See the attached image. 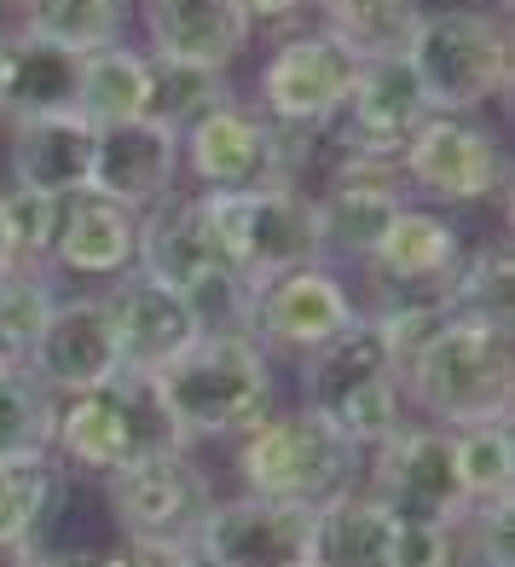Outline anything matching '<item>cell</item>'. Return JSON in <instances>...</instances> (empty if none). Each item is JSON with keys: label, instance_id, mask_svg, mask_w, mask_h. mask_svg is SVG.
Wrapping results in <instances>:
<instances>
[{"label": "cell", "instance_id": "cell-47", "mask_svg": "<svg viewBox=\"0 0 515 567\" xmlns=\"http://www.w3.org/2000/svg\"><path fill=\"white\" fill-rule=\"evenodd\" d=\"M296 567H313V561H296Z\"/></svg>", "mask_w": 515, "mask_h": 567}, {"label": "cell", "instance_id": "cell-7", "mask_svg": "<svg viewBox=\"0 0 515 567\" xmlns=\"http://www.w3.org/2000/svg\"><path fill=\"white\" fill-rule=\"evenodd\" d=\"M313 157H319L313 127L272 122L267 111L244 105L238 93L179 127V174H186L197 192L301 186V174L313 168Z\"/></svg>", "mask_w": 515, "mask_h": 567}, {"label": "cell", "instance_id": "cell-25", "mask_svg": "<svg viewBox=\"0 0 515 567\" xmlns=\"http://www.w3.org/2000/svg\"><path fill=\"white\" fill-rule=\"evenodd\" d=\"M394 527H400V515L389 504H377L365 486H342L325 504H313L307 561L313 567H389Z\"/></svg>", "mask_w": 515, "mask_h": 567}, {"label": "cell", "instance_id": "cell-13", "mask_svg": "<svg viewBox=\"0 0 515 567\" xmlns=\"http://www.w3.org/2000/svg\"><path fill=\"white\" fill-rule=\"evenodd\" d=\"M429 93L418 82V70L405 64V53L365 59L353 75V93L342 99V111L319 122V151L325 157H359V163H400L405 140L418 134V122L429 116Z\"/></svg>", "mask_w": 515, "mask_h": 567}, {"label": "cell", "instance_id": "cell-17", "mask_svg": "<svg viewBox=\"0 0 515 567\" xmlns=\"http://www.w3.org/2000/svg\"><path fill=\"white\" fill-rule=\"evenodd\" d=\"M319 209V244L325 261L359 267L389 231V220L405 209V186L394 163H359V157H330L325 186L313 192Z\"/></svg>", "mask_w": 515, "mask_h": 567}, {"label": "cell", "instance_id": "cell-2", "mask_svg": "<svg viewBox=\"0 0 515 567\" xmlns=\"http://www.w3.org/2000/svg\"><path fill=\"white\" fill-rule=\"evenodd\" d=\"M157 389L186 429V441H238L272 417V353L249 330H203V337L157 371Z\"/></svg>", "mask_w": 515, "mask_h": 567}, {"label": "cell", "instance_id": "cell-34", "mask_svg": "<svg viewBox=\"0 0 515 567\" xmlns=\"http://www.w3.org/2000/svg\"><path fill=\"white\" fill-rule=\"evenodd\" d=\"M151 116H163L168 127H186L203 111H215L231 99L226 70H203V64H174V59H151Z\"/></svg>", "mask_w": 515, "mask_h": 567}, {"label": "cell", "instance_id": "cell-26", "mask_svg": "<svg viewBox=\"0 0 515 567\" xmlns=\"http://www.w3.org/2000/svg\"><path fill=\"white\" fill-rule=\"evenodd\" d=\"M151 53L127 41L111 47H93L82 53V75H75V116L93 122V127H111V122H134L151 116Z\"/></svg>", "mask_w": 515, "mask_h": 567}, {"label": "cell", "instance_id": "cell-22", "mask_svg": "<svg viewBox=\"0 0 515 567\" xmlns=\"http://www.w3.org/2000/svg\"><path fill=\"white\" fill-rule=\"evenodd\" d=\"M145 53L203 70H231L249 53V18L238 0H140Z\"/></svg>", "mask_w": 515, "mask_h": 567}, {"label": "cell", "instance_id": "cell-37", "mask_svg": "<svg viewBox=\"0 0 515 567\" xmlns=\"http://www.w3.org/2000/svg\"><path fill=\"white\" fill-rule=\"evenodd\" d=\"M463 561V522H400L389 567H457Z\"/></svg>", "mask_w": 515, "mask_h": 567}, {"label": "cell", "instance_id": "cell-3", "mask_svg": "<svg viewBox=\"0 0 515 567\" xmlns=\"http://www.w3.org/2000/svg\"><path fill=\"white\" fill-rule=\"evenodd\" d=\"M134 267L157 284H174L179 296L197 307L203 330H244L249 284L231 272L226 249L215 238L209 197L179 179L174 192H163L151 209H140V244Z\"/></svg>", "mask_w": 515, "mask_h": 567}, {"label": "cell", "instance_id": "cell-14", "mask_svg": "<svg viewBox=\"0 0 515 567\" xmlns=\"http://www.w3.org/2000/svg\"><path fill=\"white\" fill-rule=\"evenodd\" d=\"M359 313H365V307H359V296L348 290V278L330 272V261H301V267H285V272L249 284L244 330L267 353L307 359L330 337H342Z\"/></svg>", "mask_w": 515, "mask_h": 567}, {"label": "cell", "instance_id": "cell-21", "mask_svg": "<svg viewBox=\"0 0 515 567\" xmlns=\"http://www.w3.org/2000/svg\"><path fill=\"white\" fill-rule=\"evenodd\" d=\"M93 192L116 197L122 209H151L163 192L179 186V127L163 116H134L111 122L93 134Z\"/></svg>", "mask_w": 515, "mask_h": 567}, {"label": "cell", "instance_id": "cell-19", "mask_svg": "<svg viewBox=\"0 0 515 567\" xmlns=\"http://www.w3.org/2000/svg\"><path fill=\"white\" fill-rule=\"evenodd\" d=\"M307 527H313V504L238 493L215 498L209 522L197 533V550L215 567H296L307 561Z\"/></svg>", "mask_w": 515, "mask_h": 567}, {"label": "cell", "instance_id": "cell-23", "mask_svg": "<svg viewBox=\"0 0 515 567\" xmlns=\"http://www.w3.org/2000/svg\"><path fill=\"white\" fill-rule=\"evenodd\" d=\"M134 244H140V215L87 186L59 203V231L47 267L75 278H116L134 267Z\"/></svg>", "mask_w": 515, "mask_h": 567}, {"label": "cell", "instance_id": "cell-4", "mask_svg": "<svg viewBox=\"0 0 515 567\" xmlns=\"http://www.w3.org/2000/svg\"><path fill=\"white\" fill-rule=\"evenodd\" d=\"M192 446L186 429L174 423V411L157 389L151 371H116L111 382L59 400V423H53V457L64 470L82 475H116L122 463L151 457V452H174Z\"/></svg>", "mask_w": 515, "mask_h": 567}, {"label": "cell", "instance_id": "cell-36", "mask_svg": "<svg viewBox=\"0 0 515 567\" xmlns=\"http://www.w3.org/2000/svg\"><path fill=\"white\" fill-rule=\"evenodd\" d=\"M59 203L64 197H47V192H30V186H7V192H0V220H7V238H12L18 261L47 267V255H53V231H59Z\"/></svg>", "mask_w": 515, "mask_h": 567}, {"label": "cell", "instance_id": "cell-39", "mask_svg": "<svg viewBox=\"0 0 515 567\" xmlns=\"http://www.w3.org/2000/svg\"><path fill=\"white\" fill-rule=\"evenodd\" d=\"M186 545H127V550H111V567H179Z\"/></svg>", "mask_w": 515, "mask_h": 567}, {"label": "cell", "instance_id": "cell-18", "mask_svg": "<svg viewBox=\"0 0 515 567\" xmlns=\"http://www.w3.org/2000/svg\"><path fill=\"white\" fill-rule=\"evenodd\" d=\"M23 365H30L59 400L111 382L122 371V348H116V324H111L105 296H87V290L64 296L59 290L53 313H47V324L35 330L30 353H23Z\"/></svg>", "mask_w": 515, "mask_h": 567}, {"label": "cell", "instance_id": "cell-12", "mask_svg": "<svg viewBox=\"0 0 515 567\" xmlns=\"http://www.w3.org/2000/svg\"><path fill=\"white\" fill-rule=\"evenodd\" d=\"M359 486L389 504L400 522H463V481H457V441L441 423H400L377 446L359 452Z\"/></svg>", "mask_w": 515, "mask_h": 567}, {"label": "cell", "instance_id": "cell-11", "mask_svg": "<svg viewBox=\"0 0 515 567\" xmlns=\"http://www.w3.org/2000/svg\"><path fill=\"white\" fill-rule=\"evenodd\" d=\"M105 498L127 545H197V533L215 509V481L192 457V446H174L105 475Z\"/></svg>", "mask_w": 515, "mask_h": 567}, {"label": "cell", "instance_id": "cell-1", "mask_svg": "<svg viewBox=\"0 0 515 567\" xmlns=\"http://www.w3.org/2000/svg\"><path fill=\"white\" fill-rule=\"evenodd\" d=\"M405 411L423 423L463 429L486 417H509L515 400V324L434 319L423 342L400 359Z\"/></svg>", "mask_w": 515, "mask_h": 567}, {"label": "cell", "instance_id": "cell-5", "mask_svg": "<svg viewBox=\"0 0 515 567\" xmlns=\"http://www.w3.org/2000/svg\"><path fill=\"white\" fill-rule=\"evenodd\" d=\"M301 405L337 423L359 452L411 417L400 389V353L377 313H359L342 337L301 359Z\"/></svg>", "mask_w": 515, "mask_h": 567}, {"label": "cell", "instance_id": "cell-29", "mask_svg": "<svg viewBox=\"0 0 515 567\" xmlns=\"http://www.w3.org/2000/svg\"><path fill=\"white\" fill-rule=\"evenodd\" d=\"M59 498H64V463L53 452L7 457L0 463V538L41 545L47 527L59 522Z\"/></svg>", "mask_w": 515, "mask_h": 567}, {"label": "cell", "instance_id": "cell-24", "mask_svg": "<svg viewBox=\"0 0 515 567\" xmlns=\"http://www.w3.org/2000/svg\"><path fill=\"white\" fill-rule=\"evenodd\" d=\"M93 134L75 111H47L12 122V186H30L47 197H75L93 179Z\"/></svg>", "mask_w": 515, "mask_h": 567}, {"label": "cell", "instance_id": "cell-32", "mask_svg": "<svg viewBox=\"0 0 515 567\" xmlns=\"http://www.w3.org/2000/svg\"><path fill=\"white\" fill-rule=\"evenodd\" d=\"M53 423H59V394L23 359L0 365V463L53 452Z\"/></svg>", "mask_w": 515, "mask_h": 567}, {"label": "cell", "instance_id": "cell-46", "mask_svg": "<svg viewBox=\"0 0 515 567\" xmlns=\"http://www.w3.org/2000/svg\"><path fill=\"white\" fill-rule=\"evenodd\" d=\"M493 7H498V12H509V7H515V0H493Z\"/></svg>", "mask_w": 515, "mask_h": 567}, {"label": "cell", "instance_id": "cell-41", "mask_svg": "<svg viewBox=\"0 0 515 567\" xmlns=\"http://www.w3.org/2000/svg\"><path fill=\"white\" fill-rule=\"evenodd\" d=\"M457 567H515V561H498V556H481V550H470L463 545V561Z\"/></svg>", "mask_w": 515, "mask_h": 567}, {"label": "cell", "instance_id": "cell-27", "mask_svg": "<svg viewBox=\"0 0 515 567\" xmlns=\"http://www.w3.org/2000/svg\"><path fill=\"white\" fill-rule=\"evenodd\" d=\"M75 75H82V53H64L35 35H7V122L70 111Z\"/></svg>", "mask_w": 515, "mask_h": 567}, {"label": "cell", "instance_id": "cell-33", "mask_svg": "<svg viewBox=\"0 0 515 567\" xmlns=\"http://www.w3.org/2000/svg\"><path fill=\"white\" fill-rule=\"evenodd\" d=\"M325 12V30L342 35L359 59L405 53V35L418 23L423 0H313Z\"/></svg>", "mask_w": 515, "mask_h": 567}, {"label": "cell", "instance_id": "cell-40", "mask_svg": "<svg viewBox=\"0 0 515 567\" xmlns=\"http://www.w3.org/2000/svg\"><path fill=\"white\" fill-rule=\"evenodd\" d=\"M35 545H18V538H0V567H23V556H30Z\"/></svg>", "mask_w": 515, "mask_h": 567}, {"label": "cell", "instance_id": "cell-28", "mask_svg": "<svg viewBox=\"0 0 515 567\" xmlns=\"http://www.w3.org/2000/svg\"><path fill=\"white\" fill-rule=\"evenodd\" d=\"M446 319H475V324H515V261L509 244H475L457 255L441 296Z\"/></svg>", "mask_w": 515, "mask_h": 567}, {"label": "cell", "instance_id": "cell-6", "mask_svg": "<svg viewBox=\"0 0 515 567\" xmlns=\"http://www.w3.org/2000/svg\"><path fill=\"white\" fill-rule=\"evenodd\" d=\"M405 64L418 70L434 111H486L509 99L515 35L498 7H423L405 35Z\"/></svg>", "mask_w": 515, "mask_h": 567}, {"label": "cell", "instance_id": "cell-15", "mask_svg": "<svg viewBox=\"0 0 515 567\" xmlns=\"http://www.w3.org/2000/svg\"><path fill=\"white\" fill-rule=\"evenodd\" d=\"M470 249L463 231L452 220V209H434V203H405L389 220V231L377 238V249L359 261L371 284V307H441L446 278L457 267V255Z\"/></svg>", "mask_w": 515, "mask_h": 567}, {"label": "cell", "instance_id": "cell-35", "mask_svg": "<svg viewBox=\"0 0 515 567\" xmlns=\"http://www.w3.org/2000/svg\"><path fill=\"white\" fill-rule=\"evenodd\" d=\"M59 301V284L47 267H30V261H12L7 272H0V342H7L18 359L30 353L35 330L47 324V313H53Z\"/></svg>", "mask_w": 515, "mask_h": 567}, {"label": "cell", "instance_id": "cell-44", "mask_svg": "<svg viewBox=\"0 0 515 567\" xmlns=\"http://www.w3.org/2000/svg\"><path fill=\"white\" fill-rule=\"evenodd\" d=\"M0 116H7V35H0Z\"/></svg>", "mask_w": 515, "mask_h": 567}, {"label": "cell", "instance_id": "cell-16", "mask_svg": "<svg viewBox=\"0 0 515 567\" xmlns=\"http://www.w3.org/2000/svg\"><path fill=\"white\" fill-rule=\"evenodd\" d=\"M359 59L342 35L330 30H296L267 53L261 75H255V111H267L285 127H319L342 111V99L353 93Z\"/></svg>", "mask_w": 515, "mask_h": 567}, {"label": "cell", "instance_id": "cell-10", "mask_svg": "<svg viewBox=\"0 0 515 567\" xmlns=\"http://www.w3.org/2000/svg\"><path fill=\"white\" fill-rule=\"evenodd\" d=\"M203 197H209L215 238L244 284L301 261H325L319 209L307 186H249V192H203Z\"/></svg>", "mask_w": 515, "mask_h": 567}, {"label": "cell", "instance_id": "cell-38", "mask_svg": "<svg viewBox=\"0 0 515 567\" xmlns=\"http://www.w3.org/2000/svg\"><path fill=\"white\" fill-rule=\"evenodd\" d=\"M249 30H278V23H296L301 12H313V0H238Z\"/></svg>", "mask_w": 515, "mask_h": 567}, {"label": "cell", "instance_id": "cell-42", "mask_svg": "<svg viewBox=\"0 0 515 567\" xmlns=\"http://www.w3.org/2000/svg\"><path fill=\"white\" fill-rule=\"evenodd\" d=\"M70 567H111V556H87V550H70Z\"/></svg>", "mask_w": 515, "mask_h": 567}, {"label": "cell", "instance_id": "cell-9", "mask_svg": "<svg viewBox=\"0 0 515 567\" xmlns=\"http://www.w3.org/2000/svg\"><path fill=\"white\" fill-rule=\"evenodd\" d=\"M394 168L434 209H475V203H498L509 192L504 134L481 111H429Z\"/></svg>", "mask_w": 515, "mask_h": 567}, {"label": "cell", "instance_id": "cell-45", "mask_svg": "<svg viewBox=\"0 0 515 567\" xmlns=\"http://www.w3.org/2000/svg\"><path fill=\"white\" fill-rule=\"evenodd\" d=\"M12 359H18V353H12V348H7V342H0V365H12Z\"/></svg>", "mask_w": 515, "mask_h": 567}, {"label": "cell", "instance_id": "cell-43", "mask_svg": "<svg viewBox=\"0 0 515 567\" xmlns=\"http://www.w3.org/2000/svg\"><path fill=\"white\" fill-rule=\"evenodd\" d=\"M18 261V255H12V238H7V220H0V272H7Z\"/></svg>", "mask_w": 515, "mask_h": 567}, {"label": "cell", "instance_id": "cell-20", "mask_svg": "<svg viewBox=\"0 0 515 567\" xmlns=\"http://www.w3.org/2000/svg\"><path fill=\"white\" fill-rule=\"evenodd\" d=\"M111 290H99L111 307V324H116V348H122V371H151L157 377L163 365H174L197 337H203V319L197 307L174 290V284L145 278L140 267H127L116 278H105Z\"/></svg>", "mask_w": 515, "mask_h": 567}, {"label": "cell", "instance_id": "cell-8", "mask_svg": "<svg viewBox=\"0 0 515 567\" xmlns=\"http://www.w3.org/2000/svg\"><path fill=\"white\" fill-rule=\"evenodd\" d=\"M238 481L244 493L325 504L342 486H359V446L319 411H272L249 434H238Z\"/></svg>", "mask_w": 515, "mask_h": 567}, {"label": "cell", "instance_id": "cell-31", "mask_svg": "<svg viewBox=\"0 0 515 567\" xmlns=\"http://www.w3.org/2000/svg\"><path fill=\"white\" fill-rule=\"evenodd\" d=\"M452 441H457L463 504L470 509L515 504V423L509 417L463 423V429H452Z\"/></svg>", "mask_w": 515, "mask_h": 567}, {"label": "cell", "instance_id": "cell-30", "mask_svg": "<svg viewBox=\"0 0 515 567\" xmlns=\"http://www.w3.org/2000/svg\"><path fill=\"white\" fill-rule=\"evenodd\" d=\"M23 18V35L53 41L64 53H93V47L122 41L134 0H12Z\"/></svg>", "mask_w": 515, "mask_h": 567}]
</instances>
